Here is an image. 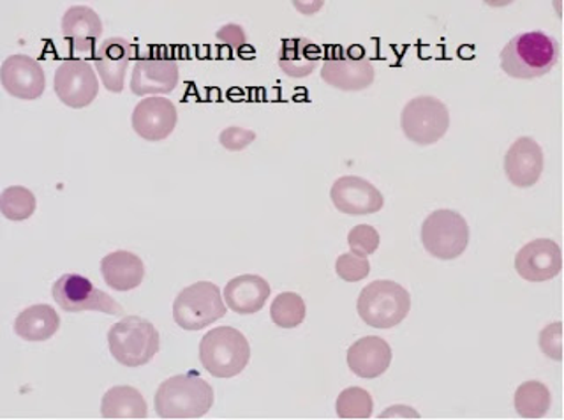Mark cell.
<instances>
[{"mask_svg":"<svg viewBox=\"0 0 564 420\" xmlns=\"http://www.w3.org/2000/svg\"><path fill=\"white\" fill-rule=\"evenodd\" d=\"M561 46L545 32H525L513 40L501 52V69L511 78L534 80L546 75L560 63Z\"/></svg>","mask_w":564,"mask_h":420,"instance_id":"obj_1","label":"cell"},{"mask_svg":"<svg viewBox=\"0 0 564 420\" xmlns=\"http://www.w3.org/2000/svg\"><path fill=\"white\" fill-rule=\"evenodd\" d=\"M154 405L161 419H202L214 405V389L198 373H184L159 385Z\"/></svg>","mask_w":564,"mask_h":420,"instance_id":"obj_2","label":"cell"},{"mask_svg":"<svg viewBox=\"0 0 564 420\" xmlns=\"http://www.w3.org/2000/svg\"><path fill=\"white\" fill-rule=\"evenodd\" d=\"M251 346L242 332L234 327L212 329L199 343V363L216 378H234L246 369Z\"/></svg>","mask_w":564,"mask_h":420,"instance_id":"obj_3","label":"cell"},{"mask_svg":"<svg viewBox=\"0 0 564 420\" xmlns=\"http://www.w3.org/2000/svg\"><path fill=\"white\" fill-rule=\"evenodd\" d=\"M357 310L369 327H397L410 314L411 295L395 281L379 279L361 290Z\"/></svg>","mask_w":564,"mask_h":420,"instance_id":"obj_4","label":"cell"},{"mask_svg":"<svg viewBox=\"0 0 564 420\" xmlns=\"http://www.w3.org/2000/svg\"><path fill=\"white\" fill-rule=\"evenodd\" d=\"M111 357L126 367L149 364L159 352L158 329L141 316H126L108 331Z\"/></svg>","mask_w":564,"mask_h":420,"instance_id":"obj_5","label":"cell"},{"mask_svg":"<svg viewBox=\"0 0 564 420\" xmlns=\"http://www.w3.org/2000/svg\"><path fill=\"white\" fill-rule=\"evenodd\" d=\"M226 314L225 301L217 284L199 281L184 288L173 302V319L184 331H202Z\"/></svg>","mask_w":564,"mask_h":420,"instance_id":"obj_6","label":"cell"},{"mask_svg":"<svg viewBox=\"0 0 564 420\" xmlns=\"http://www.w3.org/2000/svg\"><path fill=\"white\" fill-rule=\"evenodd\" d=\"M420 237L431 257L455 260L466 251L469 244V225L457 211L441 208L423 222Z\"/></svg>","mask_w":564,"mask_h":420,"instance_id":"obj_7","label":"cell"},{"mask_svg":"<svg viewBox=\"0 0 564 420\" xmlns=\"http://www.w3.org/2000/svg\"><path fill=\"white\" fill-rule=\"evenodd\" d=\"M401 128L404 137L416 146L437 143L449 128L448 108L432 96L411 99L402 110Z\"/></svg>","mask_w":564,"mask_h":420,"instance_id":"obj_8","label":"cell"},{"mask_svg":"<svg viewBox=\"0 0 564 420\" xmlns=\"http://www.w3.org/2000/svg\"><path fill=\"white\" fill-rule=\"evenodd\" d=\"M52 295L66 313H84V311H97V313L122 316L123 310L119 302L111 299L108 293L94 287L90 279L79 274H64L53 284Z\"/></svg>","mask_w":564,"mask_h":420,"instance_id":"obj_9","label":"cell"},{"mask_svg":"<svg viewBox=\"0 0 564 420\" xmlns=\"http://www.w3.org/2000/svg\"><path fill=\"white\" fill-rule=\"evenodd\" d=\"M53 89L66 107L75 108V110L88 107V105H93L99 94L96 69L88 61L67 58L55 72Z\"/></svg>","mask_w":564,"mask_h":420,"instance_id":"obj_10","label":"cell"},{"mask_svg":"<svg viewBox=\"0 0 564 420\" xmlns=\"http://www.w3.org/2000/svg\"><path fill=\"white\" fill-rule=\"evenodd\" d=\"M0 82L9 96L34 101L46 90L43 66L29 55L17 54L6 58L0 67Z\"/></svg>","mask_w":564,"mask_h":420,"instance_id":"obj_11","label":"cell"},{"mask_svg":"<svg viewBox=\"0 0 564 420\" xmlns=\"http://www.w3.org/2000/svg\"><path fill=\"white\" fill-rule=\"evenodd\" d=\"M563 269V255L560 244L551 239H536L525 244L517 252L516 270L529 283L551 281Z\"/></svg>","mask_w":564,"mask_h":420,"instance_id":"obj_12","label":"cell"},{"mask_svg":"<svg viewBox=\"0 0 564 420\" xmlns=\"http://www.w3.org/2000/svg\"><path fill=\"white\" fill-rule=\"evenodd\" d=\"M332 202L339 213L348 216H367L383 208L381 191L369 181L355 175L337 179L330 191Z\"/></svg>","mask_w":564,"mask_h":420,"instance_id":"obj_13","label":"cell"},{"mask_svg":"<svg viewBox=\"0 0 564 420\" xmlns=\"http://www.w3.org/2000/svg\"><path fill=\"white\" fill-rule=\"evenodd\" d=\"M178 85V66L170 57L143 55L134 61L131 90L134 96L170 94Z\"/></svg>","mask_w":564,"mask_h":420,"instance_id":"obj_14","label":"cell"},{"mask_svg":"<svg viewBox=\"0 0 564 420\" xmlns=\"http://www.w3.org/2000/svg\"><path fill=\"white\" fill-rule=\"evenodd\" d=\"M176 108L167 98L141 99L132 111V129L147 142H161L175 131Z\"/></svg>","mask_w":564,"mask_h":420,"instance_id":"obj_15","label":"cell"},{"mask_svg":"<svg viewBox=\"0 0 564 420\" xmlns=\"http://www.w3.org/2000/svg\"><path fill=\"white\" fill-rule=\"evenodd\" d=\"M137 55V46L123 37H110L102 41L94 54V69L99 73V80L106 90L119 94L126 84L129 64Z\"/></svg>","mask_w":564,"mask_h":420,"instance_id":"obj_16","label":"cell"},{"mask_svg":"<svg viewBox=\"0 0 564 420\" xmlns=\"http://www.w3.org/2000/svg\"><path fill=\"white\" fill-rule=\"evenodd\" d=\"M322 80L334 89L358 93V90L369 89L370 85L375 84V66L369 58L361 55L328 57L323 63Z\"/></svg>","mask_w":564,"mask_h":420,"instance_id":"obj_17","label":"cell"},{"mask_svg":"<svg viewBox=\"0 0 564 420\" xmlns=\"http://www.w3.org/2000/svg\"><path fill=\"white\" fill-rule=\"evenodd\" d=\"M543 151L536 140L519 138L505 155V173L516 187H531L543 173Z\"/></svg>","mask_w":564,"mask_h":420,"instance_id":"obj_18","label":"cell"},{"mask_svg":"<svg viewBox=\"0 0 564 420\" xmlns=\"http://www.w3.org/2000/svg\"><path fill=\"white\" fill-rule=\"evenodd\" d=\"M390 364H392V348L383 337H361L349 346V369L364 380H372L383 375Z\"/></svg>","mask_w":564,"mask_h":420,"instance_id":"obj_19","label":"cell"},{"mask_svg":"<svg viewBox=\"0 0 564 420\" xmlns=\"http://www.w3.org/2000/svg\"><path fill=\"white\" fill-rule=\"evenodd\" d=\"M62 36L69 41L70 49L78 54L93 52L102 36V22L96 11L87 6H75L62 19Z\"/></svg>","mask_w":564,"mask_h":420,"instance_id":"obj_20","label":"cell"},{"mask_svg":"<svg viewBox=\"0 0 564 420\" xmlns=\"http://www.w3.org/2000/svg\"><path fill=\"white\" fill-rule=\"evenodd\" d=\"M228 310L237 314H254L269 301L270 284L261 276L243 274L231 279L225 288Z\"/></svg>","mask_w":564,"mask_h":420,"instance_id":"obj_21","label":"cell"},{"mask_svg":"<svg viewBox=\"0 0 564 420\" xmlns=\"http://www.w3.org/2000/svg\"><path fill=\"white\" fill-rule=\"evenodd\" d=\"M101 274L111 290L129 292L140 287L145 278V266L134 252L115 251L102 258Z\"/></svg>","mask_w":564,"mask_h":420,"instance_id":"obj_22","label":"cell"},{"mask_svg":"<svg viewBox=\"0 0 564 420\" xmlns=\"http://www.w3.org/2000/svg\"><path fill=\"white\" fill-rule=\"evenodd\" d=\"M322 58V52L313 41L305 37L284 40L279 50L278 63L281 72L290 78H307L313 75Z\"/></svg>","mask_w":564,"mask_h":420,"instance_id":"obj_23","label":"cell"},{"mask_svg":"<svg viewBox=\"0 0 564 420\" xmlns=\"http://www.w3.org/2000/svg\"><path fill=\"white\" fill-rule=\"evenodd\" d=\"M61 329V316L50 304H35L26 308L14 320V332L23 341H48Z\"/></svg>","mask_w":564,"mask_h":420,"instance_id":"obj_24","label":"cell"},{"mask_svg":"<svg viewBox=\"0 0 564 420\" xmlns=\"http://www.w3.org/2000/svg\"><path fill=\"white\" fill-rule=\"evenodd\" d=\"M101 413L105 419H147L149 408H147L145 398L141 396L140 390L129 387V385H119V387H111L105 394Z\"/></svg>","mask_w":564,"mask_h":420,"instance_id":"obj_25","label":"cell"},{"mask_svg":"<svg viewBox=\"0 0 564 420\" xmlns=\"http://www.w3.org/2000/svg\"><path fill=\"white\" fill-rule=\"evenodd\" d=\"M552 394L545 384L524 381L516 392V410L522 419H542L551 410Z\"/></svg>","mask_w":564,"mask_h":420,"instance_id":"obj_26","label":"cell"},{"mask_svg":"<svg viewBox=\"0 0 564 420\" xmlns=\"http://www.w3.org/2000/svg\"><path fill=\"white\" fill-rule=\"evenodd\" d=\"M305 302L299 293L282 292L270 305L272 322L281 329H296L305 320Z\"/></svg>","mask_w":564,"mask_h":420,"instance_id":"obj_27","label":"cell"},{"mask_svg":"<svg viewBox=\"0 0 564 420\" xmlns=\"http://www.w3.org/2000/svg\"><path fill=\"white\" fill-rule=\"evenodd\" d=\"M0 213L9 222H25L35 213V196L23 186L8 187L0 195Z\"/></svg>","mask_w":564,"mask_h":420,"instance_id":"obj_28","label":"cell"},{"mask_svg":"<svg viewBox=\"0 0 564 420\" xmlns=\"http://www.w3.org/2000/svg\"><path fill=\"white\" fill-rule=\"evenodd\" d=\"M372 396L361 387L344 389L335 402V410L340 419L366 420L372 417Z\"/></svg>","mask_w":564,"mask_h":420,"instance_id":"obj_29","label":"cell"},{"mask_svg":"<svg viewBox=\"0 0 564 420\" xmlns=\"http://www.w3.org/2000/svg\"><path fill=\"white\" fill-rule=\"evenodd\" d=\"M335 272L346 283H358L370 274V263L367 258L358 257L355 252H344L335 261Z\"/></svg>","mask_w":564,"mask_h":420,"instance_id":"obj_30","label":"cell"},{"mask_svg":"<svg viewBox=\"0 0 564 420\" xmlns=\"http://www.w3.org/2000/svg\"><path fill=\"white\" fill-rule=\"evenodd\" d=\"M379 240L381 239H379L378 230L370 225L355 226L348 234L349 248L358 257L367 258L372 252L378 251Z\"/></svg>","mask_w":564,"mask_h":420,"instance_id":"obj_31","label":"cell"},{"mask_svg":"<svg viewBox=\"0 0 564 420\" xmlns=\"http://www.w3.org/2000/svg\"><path fill=\"white\" fill-rule=\"evenodd\" d=\"M540 348L546 357L552 360H563V323L555 322L551 325H546L542 332H540Z\"/></svg>","mask_w":564,"mask_h":420,"instance_id":"obj_32","label":"cell"},{"mask_svg":"<svg viewBox=\"0 0 564 420\" xmlns=\"http://www.w3.org/2000/svg\"><path fill=\"white\" fill-rule=\"evenodd\" d=\"M256 140L254 131L246 128H238V126H231L226 128L225 131H220L219 143L225 147L226 151L240 152L246 147L251 146Z\"/></svg>","mask_w":564,"mask_h":420,"instance_id":"obj_33","label":"cell"},{"mask_svg":"<svg viewBox=\"0 0 564 420\" xmlns=\"http://www.w3.org/2000/svg\"><path fill=\"white\" fill-rule=\"evenodd\" d=\"M217 40H219L220 43H226L234 52H238V50L246 46L247 43L246 32H243V29L237 25V23H228V25L220 29V31L217 32Z\"/></svg>","mask_w":564,"mask_h":420,"instance_id":"obj_34","label":"cell"},{"mask_svg":"<svg viewBox=\"0 0 564 420\" xmlns=\"http://www.w3.org/2000/svg\"><path fill=\"white\" fill-rule=\"evenodd\" d=\"M379 419H420V416L410 407H392L381 413Z\"/></svg>","mask_w":564,"mask_h":420,"instance_id":"obj_35","label":"cell"}]
</instances>
